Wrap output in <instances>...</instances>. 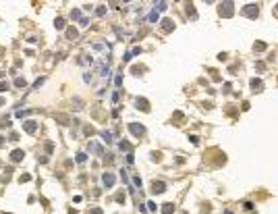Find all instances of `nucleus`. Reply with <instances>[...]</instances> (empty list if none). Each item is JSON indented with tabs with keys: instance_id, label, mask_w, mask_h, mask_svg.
Returning <instances> with one entry per match:
<instances>
[{
	"instance_id": "obj_20",
	"label": "nucleus",
	"mask_w": 278,
	"mask_h": 214,
	"mask_svg": "<svg viewBox=\"0 0 278 214\" xmlns=\"http://www.w3.org/2000/svg\"><path fill=\"white\" fill-rule=\"evenodd\" d=\"M79 17H81L79 11H71V19H79Z\"/></svg>"
},
{
	"instance_id": "obj_30",
	"label": "nucleus",
	"mask_w": 278,
	"mask_h": 214,
	"mask_svg": "<svg viewBox=\"0 0 278 214\" xmlns=\"http://www.w3.org/2000/svg\"><path fill=\"white\" fill-rule=\"evenodd\" d=\"M147 206H150L152 212H156V204H154V202H147Z\"/></svg>"
},
{
	"instance_id": "obj_22",
	"label": "nucleus",
	"mask_w": 278,
	"mask_h": 214,
	"mask_svg": "<svg viewBox=\"0 0 278 214\" xmlns=\"http://www.w3.org/2000/svg\"><path fill=\"white\" fill-rule=\"evenodd\" d=\"M120 150H125V152H129V144H127V141H120Z\"/></svg>"
},
{
	"instance_id": "obj_27",
	"label": "nucleus",
	"mask_w": 278,
	"mask_h": 214,
	"mask_svg": "<svg viewBox=\"0 0 278 214\" xmlns=\"http://www.w3.org/2000/svg\"><path fill=\"white\" fill-rule=\"evenodd\" d=\"M133 183H135L137 187H141V179H139V177H133Z\"/></svg>"
},
{
	"instance_id": "obj_9",
	"label": "nucleus",
	"mask_w": 278,
	"mask_h": 214,
	"mask_svg": "<svg viewBox=\"0 0 278 214\" xmlns=\"http://www.w3.org/2000/svg\"><path fill=\"white\" fill-rule=\"evenodd\" d=\"M137 106H139V108H141V110H150V106H147V100H145V98H137Z\"/></svg>"
},
{
	"instance_id": "obj_14",
	"label": "nucleus",
	"mask_w": 278,
	"mask_h": 214,
	"mask_svg": "<svg viewBox=\"0 0 278 214\" xmlns=\"http://www.w3.org/2000/svg\"><path fill=\"white\" fill-rule=\"evenodd\" d=\"M85 160H87V154H83V152H79V154H77V162H79V164H83Z\"/></svg>"
},
{
	"instance_id": "obj_6",
	"label": "nucleus",
	"mask_w": 278,
	"mask_h": 214,
	"mask_svg": "<svg viewBox=\"0 0 278 214\" xmlns=\"http://www.w3.org/2000/svg\"><path fill=\"white\" fill-rule=\"evenodd\" d=\"M23 129L27 131V133H33V131L38 129V123H36V121H25V123H23Z\"/></svg>"
},
{
	"instance_id": "obj_17",
	"label": "nucleus",
	"mask_w": 278,
	"mask_h": 214,
	"mask_svg": "<svg viewBox=\"0 0 278 214\" xmlns=\"http://www.w3.org/2000/svg\"><path fill=\"white\" fill-rule=\"evenodd\" d=\"M15 85H17V87H25V79L17 77V79H15Z\"/></svg>"
},
{
	"instance_id": "obj_28",
	"label": "nucleus",
	"mask_w": 278,
	"mask_h": 214,
	"mask_svg": "<svg viewBox=\"0 0 278 214\" xmlns=\"http://www.w3.org/2000/svg\"><path fill=\"white\" fill-rule=\"evenodd\" d=\"M127 162H129V164H133V154H131V152L127 154Z\"/></svg>"
},
{
	"instance_id": "obj_10",
	"label": "nucleus",
	"mask_w": 278,
	"mask_h": 214,
	"mask_svg": "<svg viewBox=\"0 0 278 214\" xmlns=\"http://www.w3.org/2000/svg\"><path fill=\"white\" fill-rule=\"evenodd\" d=\"M172 212H175V206H172V204H164L162 206V214H172Z\"/></svg>"
},
{
	"instance_id": "obj_1",
	"label": "nucleus",
	"mask_w": 278,
	"mask_h": 214,
	"mask_svg": "<svg viewBox=\"0 0 278 214\" xmlns=\"http://www.w3.org/2000/svg\"><path fill=\"white\" fill-rule=\"evenodd\" d=\"M243 15L249 17V19H255V17L259 15V8L257 4H245V8H243Z\"/></svg>"
},
{
	"instance_id": "obj_23",
	"label": "nucleus",
	"mask_w": 278,
	"mask_h": 214,
	"mask_svg": "<svg viewBox=\"0 0 278 214\" xmlns=\"http://www.w3.org/2000/svg\"><path fill=\"white\" fill-rule=\"evenodd\" d=\"M29 179H31V177H29V175H21V179H19V181H21V183H27Z\"/></svg>"
},
{
	"instance_id": "obj_8",
	"label": "nucleus",
	"mask_w": 278,
	"mask_h": 214,
	"mask_svg": "<svg viewBox=\"0 0 278 214\" xmlns=\"http://www.w3.org/2000/svg\"><path fill=\"white\" fill-rule=\"evenodd\" d=\"M262 87H264V83L259 79H251V90L253 92H262Z\"/></svg>"
},
{
	"instance_id": "obj_25",
	"label": "nucleus",
	"mask_w": 278,
	"mask_h": 214,
	"mask_svg": "<svg viewBox=\"0 0 278 214\" xmlns=\"http://www.w3.org/2000/svg\"><path fill=\"white\" fill-rule=\"evenodd\" d=\"M264 48H266V44H262V42L255 44V50H264Z\"/></svg>"
},
{
	"instance_id": "obj_5",
	"label": "nucleus",
	"mask_w": 278,
	"mask_h": 214,
	"mask_svg": "<svg viewBox=\"0 0 278 214\" xmlns=\"http://www.w3.org/2000/svg\"><path fill=\"white\" fill-rule=\"evenodd\" d=\"M152 191L154 193H164V191H166V183H164V181H154L152 183Z\"/></svg>"
},
{
	"instance_id": "obj_26",
	"label": "nucleus",
	"mask_w": 278,
	"mask_h": 214,
	"mask_svg": "<svg viewBox=\"0 0 278 214\" xmlns=\"http://www.w3.org/2000/svg\"><path fill=\"white\" fill-rule=\"evenodd\" d=\"M66 33H68V38H77V31H75V29H68Z\"/></svg>"
},
{
	"instance_id": "obj_31",
	"label": "nucleus",
	"mask_w": 278,
	"mask_h": 214,
	"mask_svg": "<svg viewBox=\"0 0 278 214\" xmlns=\"http://www.w3.org/2000/svg\"><path fill=\"white\" fill-rule=\"evenodd\" d=\"M91 214H102V210H93V212H91Z\"/></svg>"
},
{
	"instance_id": "obj_24",
	"label": "nucleus",
	"mask_w": 278,
	"mask_h": 214,
	"mask_svg": "<svg viewBox=\"0 0 278 214\" xmlns=\"http://www.w3.org/2000/svg\"><path fill=\"white\" fill-rule=\"evenodd\" d=\"M114 83H116V85L123 83V75H116V77H114Z\"/></svg>"
},
{
	"instance_id": "obj_21",
	"label": "nucleus",
	"mask_w": 278,
	"mask_h": 214,
	"mask_svg": "<svg viewBox=\"0 0 278 214\" xmlns=\"http://www.w3.org/2000/svg\"><path fill=\"white\" fill-rule=\"evenodd\" d=\"M42 83H44V79H38V81L33 83V90H40V85H42Z\"/></svg>"
},
{
	"instance_id": "obj_18",
	"label": "nucleus",
	"mask_w": 278,
	"mask_h": 214,
	"mask_svg": "<svg viewBox=\"0 0 278 214\" xmlns=\"http://www.w3.org/2000/svg\"><path fill=\"white\" fill-rule=\"evenodd\" d=\"M6 90H8V83H6V81H0V94L6 92Z\"/></svg>"
},
{
	"instance_id": "obj_15",
	"label": "nucleus",
	"mask_w": 278,
	"mask_h": 214,
	"mask_svg": "<svg viewBox=\"0 0 278 214\" xmlns=\"http://www.w3.org/2000/svg\"><path fill=\"white\" fill-rule=\"evenodd\" d=\"M156 8H158V13H162V11H166V8H168V4L166 2H158V4H156Z\"/></svg>"
},
{
	"instance_id": "obj_29",
	"label": "nucleus",
	"mask_w": 278,
	"mask_h": 214,
	"mask_svg": "<svg viewBox=\"0 0 278 214\" xmlns=\"http://www.w3.org/2000/svg\"><path fill=\"white\" fill-rule=\"evenodd\" d=\"M104 13H106V6H100V8H98V15H100V17H102V15H104Z\"/></svg>"
},
{
	"instance_id": "obj_19",
	"label": "nucleus",
	"mask_w": 278,
	"mask_h": 214,
	"mask_svg": "<svg viewBox=\"0 0 278 214\" xmlns=\"http://www.w3.org/2000/svg\"><path fill=\"white\" fill-rule=\"evenodd\" d=\"M79 23H81V27H87V25H89V19H87V17H83Z\"/></svg>"
},
{
	"instance_id": "obj_12",
	"label": "nucleus",
	"mask_w": 278,
	"mask_h": 214,
	"mask_svg": "<svg viewBox=\"0 0 278 214\" xmlns=\"http://www.w3.org/2000/svg\"><path fill=\"white\" fill-rule=\"evenodd\" d=\"M158 19H160V15H158V11L154 8V11L150 13V23H158Z\"/></svg>"
},
{
	"instance_id": "obj_13",
	"label": "nucleus",
	"mask_w": 278,
	"mask_h": 214,
	"mask_svg": "<svg viewBox=\"0 0 278 214\" xmlns=\"http://www.w3.org/2000/svg\"><path fill=\"white\" fill-rule=\"evenodd\" d=\"M162 23H164V25H162V27H164V29H166V31H170L172 27H175V25H172V21H170V19H166V21H162Z\"/></svg>"
},
{
	"instance_id": "obj_16",
	"label": "nucleus",
	"mask_w": 278,
	"mask_h": 214,
	"mask_svg": "<svg viewBox=\"0 0 278 214\" xmlns=\"http://www.w3.org/2000/svg\"><path fill=\"white\" fill-rule=\"evenodd\" d=\"M54 27H56V29H62V27H64V19H56V21H54Z\"/></svg>"
},
{
	"instance_id": "obj_7",
	"label": "nucleus",
	"mask_w": 278,
	"mask_h": 214,
	"mask_svg": "<svg viewBox=\"0 0 278 214\" xmlns=\"http://www.w3.org/2000/svg\"><path fill=\"white\" fill-rule=\"evenodd\" d=\"M23 150H13V152H11V160H13V162H21V160H23Z\"/></svg>"
},
{
	"instance_id": "obj_11",
	"label": "nucleus",
	"mask_w": 278,
	"mask_h": 214,
	"mask_svg": "<svg viewBox=\"0 0 278 214\" xmlns=\"http://www.w3.org/2000/svg\"><path fill=\"white\" fill-rule=\"evenodd\" d=\"M100 135H102V139L106 141V144H110V141H112V133H110V131H102Z\"/></svg>"
},
{
	"instance_id": "obj_2",
	"label": "nucleus",
	"mask_w": 278,
	"mask_h": 214,
	"mask_svg": "<svg viewBox=\"0 0 278 214\" xmlns=\"http://www.w3.org/2000/svg\"><path fill=\"white\" fill-rule=\"evenodd\" d=\"M232 13H234V4L232 2H222L220 4V15L222 17H232Z\"/></svg>"
},
{
	"instance_id": "obj_4",
	"label": "nucleus",
	"mask_w": 278,
	"mask_h": 214,
	"mask_svg": "<svg viewBox=\"0 0 278 214\" xmlns=\"http://www.w3.org/2000/svg\"><path fill=\"white\" fill-rule=\"evenodd\" d=\"M114 181H116V177L112 175V173H104L102 175V183L106 185V187H112V185H114Z\"/></svg>"
},
{
	"instance_id": "obj_32",
	"label": "nucleus",
	"mask_w": 278,
	"mask_h": 214,
	"mask_svg": "<svg viewBox=\"0 0 278 214\" xmlns=\"http://www.w3.org/2000/svg\"><path fill=\"white\" fill-rule=\"evenodd\" d=\"M2 139H4V137H0V146H2Z\"/></svg>"
},
{
	"instance_id": "obj_3",
	"label": "nucleus",
	"mask_w": 278,
	"mask_h": 214,
	"mask_svg": "<svg viewBox=\"0 0 278 214\" xmlns=\"http://www.w3.org/2000/svg\"><path fill=\"white\" fill-rule=\"evenodd\" d=\"M129 131H131L135 137H139V135H143V133H145V127H143V125H139V123H129Z\"/></svg>"
}]
</instances>
